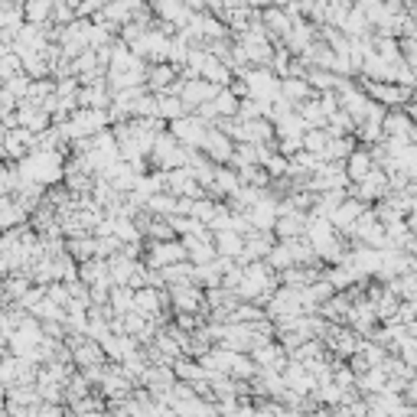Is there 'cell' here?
Here are the masks:
<instances>
[{"label":"cell","mask_w":417,"mask_h":417,"mask_svg":"<svg viewBox=\"0 0 417 417\" xmlns=\"http://www.w3.org/2000/svg\"><path fill=\"white\" fill-rule=\"evenodd\" d=\"M167 78H170V69L167 66L157 69V72H153V85H167Z\"/></svg>","instance_id":"obj_7"},{"label":"cell","mask_w":417,"mask_h":417,"mask_svg":"<svg viewBox=\"0 0 417 417\" xmlns=\"http://www.w3.org/2000/svg\"><path fill=\"white\" fill-rule=\"evenodd\" d=\"M147 3H157V0H147Z\"/></svg>","instance_id":"obj_9"},{"label":"cell","mask_w":417,"mask_h":417,"mask_svg":"<svg viewBox=\"0 0 417 417\" xmlns=\"http://www.w3.org/2000/svg\"><path fill=\"white\" fill-rule=\"evenodd\" d=\"M23 20L29 27H46L52 17V0H23Z\"/></svg>","instance_id":"obj_1"},{"label":"cell","mask_w":417,"mask_h":417,"mask_svg":"<svg viewBox=\"0 0 417 417\" xmlns=\"http://www.w3.org/2000/svg\"><path fill=\"white\" fill-rule=\"evenodd\" d=\"M248 82H251V88H255V92H264V95H271V92H274V78L267 76V72H251V76H248Z\"/></svg>","instance_id":"obj_4"},{"label":"cell","mask_w":417,"mask_h":417,"mask_svg":"<svg viewBox=\"0 0 417 417\" xmlns=\"http://www.w3.org/2000/svg\"><path fill=\"white\" fill-rule=\"evenodd\" d=\"M355 3V10H359L362 17H365V23L369 27H379L381 20L388 17V7H385V0H352Z\"/></svg>","instance_id":"obj_2"},{"label":"cell","mask_w":417,"mask_h":417,"mask_svg":"<svg viewBox=\"0 0 417 417\" xmlns=\"http://www.w3.org/2000/svg\"><path fill=\"white\" fill-rule=\"evenodd\" d=\"M284 92H287V95H304V85H300V82H284Z\"/></svg>","instance_id":"obj_8"},{"label":"cell","mask_w":417,"mask_h":417,"mask_svg":"<svg viewBox=\"0 0 417 417\" xmlns=\"http://www.w3.org/2000/svg\"><path fill=\"white\" fill-rule=\"evenodd\" d=\"M339 27H342V33H346V36H352V39H362L365 33H369V23H365V17H362L355 7L346 13V20H342Z\"/></svg>","instance_id":"obj_3"},{"label":"cell","mask_w":417,"mask_h":417,"mask_svg":"<svg viewBox=\"0 0 417 417\" xmlns=\"http://www.w3.org/2000/svg\"><path fill=\"white\" fill-rule=\"evenodd\" d=\"M349 170H352V176H355V180H365V173H369V157H365V153H352Z\"/></svg>","instance_id":"obj_5"},{"label":"cell","mask_w":417,"mask_h":417,"mask_svg":"<svg viewBox=\"0 0 417 417\" xmlns=\"http://www.w3.org/2000/svg\"><path fill=\"white\" fill-rule=\"evenodd\" d=\"M215 104H218V111H225V114H232V111H235V108H238V104H235V98H232V95H222Z\"/></svg>","instance_id":"obj_6"}]
</instances>
